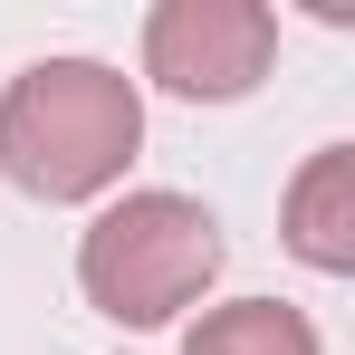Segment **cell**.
I'll list each match as a JSON object with an SVG mask.
<instances>
[{
	"label": "cell",
	"instance_id": "277c9868",
	"mask_svg": "<svg viewBox=\"0 0 355 355\" xmlns=\"http://www.w3.org/2000/svg\"><path fill=\"white\" fill-rule=\"evenodd\" d=\"M279 240H288L317 279H346L355 269V144H317V154L297 164Z\"/></svg>",
	"mask_w": 355,
	"mask_h": 355
},
{
	"label": "cell",
	"instance_id": "3957f363",
	"mask_svg": "<svg viewBox=\"0 0 355 355\" xmlns=\"http://www.w3.org/2000/svg\"><path fill=\"white\" fill-rule=\"evenodd\" d=\"M279 58V10L259 0H154L144 10V77L182 106H240Z\"/></svg>",
	"mask_w": 355,
	"mask_h": 355
},
{
	"label": "cell",
	"instance_id": "6da1fadb",
	"mask_svg": "<svg viewBox=\"0 0 355 355\" xmlns=\"http://www.w3.org/2000/svg\"><path fill=\"white\" fill-rule=\"evenodd\" d=\"M144 154V87L106 58H29L0 87V173L29 202H106Z\"/></svg>",
	"mask_w": 355,
	"mask_h": 355
},
{
	"label": "cell",
	"instance_id": "5b68a950",
	"mask_svg": "<svg viewBox=\"0 0 355 355\" xmlns=\"http://www.w3.org/2000/svg\"><path fill=\"white\" fill-rule=\"evenodd\" d=\"M182 355H327V346L288 297H221L182 327Z\"/></svg>",
	"mask_w": 355,
	"mask_h": 355
},
{
	"label": "cell",
	"instance_id": "7a4b0ae2",
	"mask_svg": "<svg viewBox=\"0 0 355 355\" xmlns=\"http://www.w3.org/2000/svg\"><path fill=\"white\" fill-rule=\"evenodd\" d=\"M221 279V221L192 192H116L77 240V288L106 327H173Z\"/></svg>",
	"mask_w": 355,
	"mask_h": 355
}]
</instances>
